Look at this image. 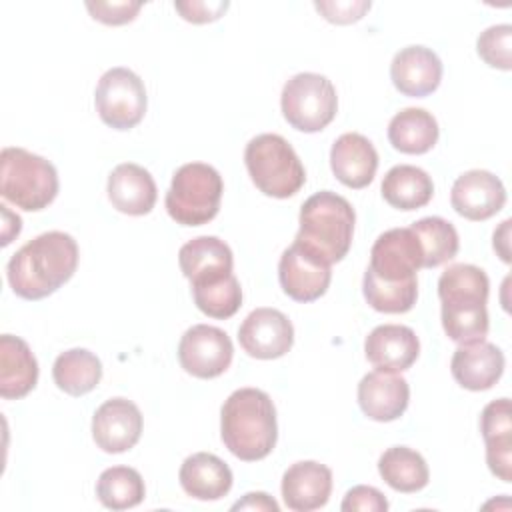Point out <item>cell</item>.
Masks as SVG:
<instances>
[{
  "label": "cell",
  "instance_id": "obj_13",
  "mask_svg": "<svg viewBox=\"0 0 512 512\" xmlns=\"http://www.w3.org/2000/svg\"><path fill=\"white\" fill-rule=\"evenodd\" d=\"M238 342L248 356L274 360L292 348L294 326L288 316L276 308H256L240 324Z\"/></svg>",
  "mask_w": 512,
  "mask_h": 512
},
{
  "label": "cell",
  "instance_id": "obj_8",
  "mask_svg": "<svg viewBox=\"0 0 512 512\" xmlns=\"http://www.w3.org/2000/svg\"><path fill=\"white\" fill-rule=\"evenodd\" d=\"M280 108L286 122L300 132H320L336 116L338 96L334 84L316 72L294 74L282 88Z\"/></svg>",
  "mask_w": 512,
  "mask_h": 512
},
{
  "label": "cell",
  "instance_id": "obj_39",
  "mask_svg": "<svg viewBox=\"0 0 512 512\" xmlns=\"http://www.w3.org/2000/svg\"><path fill=\"white\" fill-rule=\"evenodd\" d=\"M228 2H206V0H192V2H174V8L182 14L184 20L192 24H204V22H214L218 20L226 8Z\"/></svg>",
  "mask_w": 512,
  "mask_h": 512
},
{
  "label": "cell",
  "instance_id": "obj_38",
  "mask_svg": "<svg viewBox=\"0 0 512 512\" xmlns=\"http://www.w3.org/2000/svg\"><path fill=\"white\" fill-rule=\"evenodd\" d=\"M368 0H336V2H314V8L334 24H350L358 22L368 10H370Z\"/></svg>",
  "mask_w": 512,
  "mask_h": 512
},
{
  "label": "cell",
  "instance_id": "obj_1",
  "mask_svg": "<svg viewBox=\"0 0 512 512\" xmlns=\"http://www.w3.org/2000/svg\"><path fill=\"white\" fill-rule=\"evenodd\" d=\"M78 266L76 240L60 230L28 240L6 266L10 288L24 300H40L66 284Z\"/></svg>",
  "mask_w": 512,
  "mask_h": 512
},
{
  "label": "cell",
  "instance_id": "obj_29",
  "mask_svg": "<svg viewBox=\"0 0 512 512\" xmlns=\"http://www.w3.org/2000/svg\"><path fill=\"white\" fill-rule=\"evenodd\" d=\"M52 378L62 392L84 396L98 386L102 378V362L86 348H70L54 360Z\"/></svg>",
  "mask_w": 512,
  "mask_h": 512
},
{
  "label": "cell",
  "instance_id": "obj_32",
  "mask_svg": "<svg viewBox=\"0 0 512 512\" xmlns=\"http://www.w3.org/2000/svg\"><path fill=\"white\" fill-rule=\"evenodd\" d=\"M410 228L420 240L424 268H436L456 256L460 248V238L452 222L440 216H426L414 222Z\"/></svg>",
  "mask_w": 512,
  "mask_h": 512
},
{
  "label": "cell",
  "instance_id": "obj_11",
  "mask_svg": "<svg viewBox=\"0 0 512 512\" xmlns=\"http://www.w3.org/2000/svg\"><path fill=\"white\" fill-rule=\"evenodd\" d=\"M234 346L230 336L208 324H194L188 328L178 344L180 366L202 380L224 374L232 362Z\"/></svg>",
  "mask_w": 512,
  "mask_h": 512
},
{
  "label": "cell",
  "instance_id": "obj_22",
  "mask_svg": "<svg viewBox=\"0 0 512 512\" xmlns=\"http://www.w3.org/2000/svg\"><path fill=\"white\" fill-rule=\"evenodd\" d=\"M106 190L112 206L128 216L148 214L158 198L152 174L134 162L118 164L108 176Z\"/></svg>",
  "mask_w": 512,
  "mask_h": 512
},
{
  "label": "cell",
  "instance_id": "obj_25",
  "mask_svg": "<svg viewBox=\"0 0 512 512\" xmlns=\"http://www.w3.org/2000/svg\"><path fill=\"white\" fill-rule=\"evenodd\" d=\"M38 382V362L26 340L0 336V396L4 400L24 398Z\"/></svg>",
  "mask_w": 512,
  "mask_h": 512
},
{
  "label": "cell",
  "instance_id": "obj_24",
  "mask_svg": "<svg viewBox=\"0 0 512 512\" xmlns=\"http://www.w3.org/2000/svg\"><path fill=\"white\" fill-rule=\"evenodd\" d=\"M480 432L486 442L490 472L502 482H512V420L508 398H498L484 406Z\"/></svg>",
  "mask_w": 512,
  "mask_h": 512
},
{
  "label": "cell",
  "instance_id": "obj_20",
  "mask_svg": "<svg viewBox=\"0 0 512 512\" xmlns=\"http://www.w3.org/2000/svg\"><path fill=\"white\" fill-rule=\"evenodd\" d=\"M282 500L294 512L322 508L332 492V472L316 460L292 464L282 476Z\"/></svg>",
  "mask_w": 512,
  "mask_h": 512
},
{
  "label": "cell",
  "instance_id": "obj_34",
  "mask_svg": "<svg viewBox=\"0 0 512 512\" xmlns=\"http://www.w3.org/2000/svg\"><path fill=\"white\" fill-rule=\"evenodd\" d=\"M362 292L366 302L384 314H404L412 310L418 298V280L408 282H382L370 272H364Z\"/></svg>",
  "mask_w": 512,
  "mask_h": 512
},
{
  "label": "cell",
  "instance_id": "obj_18",
  "mask_svg": "<svg viewBox=\"0 0 512 512\" xmlns=\"http://www.w3.org/2000/svg\"><path fill=\"white\" fill-rule=\"evenodd\" d=\"M410 402V386L400 372L374 370L362 376L358 384V404L362 412L376 422L398 420Z\"/></svg>",
  "mask_w": 512,
  "mask_h": 512
},
{
  "label": "cell",
  "instance_id": "obj_7",
  "mask_svg": "<svg viewBox=\"0 0 512 512\" xmlns=\"http://www.w3.org/2000/svg\"><path fill=\"white\" fill-rule=\"evenodd\" d=\"M224 182L220 172L204 162L182 164L166 192V212L182 226L208 224L220 210Z\"/></svg>",
  "mask_w": 512,
  "mask_h": 512
},
{
  "label": "cell",
  "instance_id": "obj_30",
  "mask_svg": "<svg viewBox=\"0 0 512 512\" xmlns=\"http://www.w3.org/2000/svg\"><path fill=\"white\" fill-rule=\"evenodd\" d=\"M378 472L392 490L404 494L422 490L430 480L426 460L420 452L408 446H392L384 450L378 460Z\"/></svg>",
  "mask_w": 512,
  "mask_h": 512
},
{
  "label": "cell",
  "instance_id": "obj_27",
  "mask_svg": "<svg viewBox=\"0 0 512 512\" xmlns=\"http://www.w3.org/2000/svg\"><path fill=\"white\" fill-rule=\"evenodd\" d=\"M382 198L396 210H418L432 200L434 182L426 170L412 164L392 166L382 180Z\"/></svg>",
  "mask_w": 512,
  "mask_h": 512
},
{
  "label": "cell",
  "instance_id": "obj_41",
  "mask_svg": "<svg viewBox=\"0 0 512 512\" xmlns=\"http://www.w3.org/2000/svg\"><path fill=\"white\" fill-rule=\"evenodd\" d=\"M508 230H510V220H504L502 226L494 232V250L504 262H510V252H508Z\"/></svg>",
  "mask_w": 512,
  "mask_h": 512
},
{
  "label": "cell",
  "instance_id": "obj_21",
  "mask_svg": "<svg viewBox=\"0 0 512 512\" xmlns=\"http://www.w3.org/2000/svg\"><path fill=\"white\" fill-rule=\"evenodd\" d=\"M330 168L344 186L360 190L374 180L378 152L366 136L346 132L338 136L330 148Z\"/></svg>",
  "mask_w": 512,
  "mask_h": 512
},
{
  "label": "cell",
  "instance_id": "obj_19",
  "mask_svg": "<svg viewBox=\"0 0 512 512\" xmlns=\"http://www.w3.org/2000/svg\"><path fill=\"white\" fill-rule=\"evenodd\" d=\"M364 352L376 370L404 372L416 362L420 342L410 326L380 324L366 336Z\"/></svg>",
  "mask_w": 512,
  "mask_h": 512
},
{
  "label": "cell",
  "instance_id": "obj_2",
  "mask_svg": "<svg viewBox=\"0 0 512 512\" xmlns=\"http://www.w3.org/2000/svg\"><path fill=\"white\" fill-rule=\"evenodd\" d=\"M220 436L224 446L244 462L266 458L278 438L272 398L258 388L234 390L220 410Z\"/></svg>",
  "mask_w": 512,
  "mask_h": 512
},
{
  "label": "cell",
  "instance_id": "obj_15",
  "mask_svg": "<svg viewBox=\"0 0 512 512\" xmlns=\"http://www.w3.org/2000/svg\"><path fill=\"white\" fill-rule=\"evenodd\" d=\"M450 204L462 218L480 222L492 218L506 204V188L488 170H468L460 174L450 192Z\"/></svg>",
  "mask_w": 512,
  "mask_h": 512
},
{
  "label": "cell",
  "instance_id": "obj_3",
  "mask_svg": "<svg viewBox=\"0 0 512 512\" xmlns=\"http://www.w3.org/2000/svg\"><path fill=\"white\" fill-rule=\"evenodd\" d=\"M488 290L486 272L474 264H452L438 278L442 302V328L458 344L482 340L488 334Z\"/></svg>",
  "mask_w": 512,
  "mask_h": 512
},
{
  "label": "cell",
  "instance_id": "obj_10",
  "mask_svg": "<svg viewBox=\"0 0 512 512\" xmlns=\"http://www.w3.org/2000/svg\"><path fill=\"white\" fill-rule=\"evenodd\" d=\"M424 268V254L418 236L408 228H392L382 232L370 250L366 272L382 282H408Z\"/></svg>",
  "mask_w": 512,
  "mask_h": 512
},
{
  "label": "cell",
  "instance_id": "obj_33",
  "mask_svg": "<svg viewBox=\"0 0 512 512\" xmlns=\"http://www.w3.org/2000/svg\"><path fill=\"white\" fill-rule=\"evenodd\" d=\"M192 298L196 308L216 320H226L242 306V288L234 274H228L216 282L192 286Z\"/></svg>",
  "mask_w": 512,
  "mask_h": 512
},
{
  "label": "cell",
  "instance_id": "obj_5",
  "mask_svg": "<svg viewBox=\"0 0 512 512\" xmlns=\"http://www.w3.org/2000/svg\"><path fill=\"white\" fill-rule=\"evenodd\" d=\"M0 194L26 212L44 210L58 194L54 164L18 146L0 152Z\"/></svg>",
  "mask_w": 512,
  "mask_h": 512
},
{
  "label": "cell",
  "instance_id": "obj_40",
  "mask_svg": "<svg viewBox=\"0 0 512 512\" xmlns=\"http://www.w3.org/2000/svg\"><path fill=\"white\" fill-rule=\"evenodd\" d=\"M232 510H270L278 512V504L266 492H248L242 500L232 504Z\"/></svg>",
  "mask_w": 512,
  "mask_h": 512
},
{
  "label": "cell",
  "instance_id": "obj_37",
  "mask_svg": "<svg viewBox=\"0 0 512 512\" xmlns=\"http://www.w3.org/2000/svg\"><path fill=\"white\" fill-rule=\"evenodd\" d=\"M340 508L344 512H386L388 510V500L384 494L374 488V486H354L346 492Z\"/></svg>",
  "mask_w": 512,
  "mask_h": 512
},
{
  "label": "cell",
  "instance_id": "obj_35",
  "mask_svg": "<svg viewBox=\"0 0 512 512\" xmlns=\"http://www.w3.org/2000/svg\"><path fill=\"white\" fill-rule=\"evenodd\" d=\"M510 46H512V26L510 24L490 26L476 40L478 56L488 66L498 68V70H510L512 68Z\"/></svg>",
  "mask_w": 512,
  "mask_h": 512
},
{
  "label": "cell",
  "instance_id": "obj_31",
  "mask_svg": "<svg viewBox=\"0 0 512 512\" xmlns=\"http://www.w3.org/2000/svg\"><path fill=\"white\" fill-rule=\"evenodd\" d=\"M146 488L138 470L130 466L106 468L96 482V496L110 510L134 508L144 500Z\"/></svg>",
  "mask_w": 512,
  "mask_h": 512
},
{
  "label": "cell",
  "instance_id": "obj_28",
  "mask_svg": "<svg viewBox=\"0 0 512 512\" xmlns=\"http://www.w3.org/2000/svg\"><path fill=\"white\" fill-rule=\"evenodd\" d=\"M438 122L424 108H404L388 124L390 144L404 154H426L438 142Z\"/></svg>",
  "mask_w": 512,
  "mask_h": 512
},
{
  "label": "cell",
  "instance_id": "obj_12",
  "mask_svg": "<svg viewBox=\"0 0 512 512\" xmlns=\"http://www.w3.org/2000/svg\"><path fill=\"white\" fill-rule=\"evenodd\" d=\"M278 280L292 300L296 302H314L330 286L332 270L330 264L292 242L280 256L278 262Z\"/></svg>",
  "mask_w": 512,
  "mask_h": 512
},
{
  "label": "cell",
  "instance_id": "obj_6",
  "mask_svg": "<svg viewBox=\"0 0 512 512\" xmlns=\"http://www.w3.org/2000/svg\"><path fill=\"white\" fill-rule=\"evenodd\" d=\"M254 186L272 198H290L306 182V170L292 144L280 134H258L244 150Z\"/></svg>",
  "mask_w": 512,
  "mask_h": 512
},
{
  "label": "cell",
  "instance_id": "obj_17",
  "mask_svg": "<svg viewBox=\"0 0 512 512\" xmlns=\"http://www.w3.org/2000/svg\"><path fill=\"white\" fill-rule=\"evenodd\" d=\"M502 350L488 340H474L460 344L450 360V372L454 380L472 392L492 388L504 372Z\"/></svg>",
  "mask_w": 512,
  "mask_h": 512
},
{
  "label": "cell",
  "instance_id": "obj_14",
  "mask_svg": "<svg viewBox=\"0 0 512 512\" xmlns=\"http://www.w3.org/2000/svg\"><path fill=\"white\" fill-rule=\"evenodd\" d=\"M142 434V414L128 398H110L92 416V438L108 454H120L136 446Z\"/></svg>",
  "mask_w": 512,
  "mask_h": 512
},
{
  "label": "cell",
  "instance_id": "obj_4",
  "mask_svg": "<svg viewBox=\"0 0 512 512\" xmlns=\"http://www.w3.org/2000/svg\"><path fill=\"white\" fill-rule=\"evenodd\" d=\"M298 222L300 228L294 242L330 266L348 254L352 246L356 214L344 196L332 190H320L312 194L302 204Z\"/></svg>",
  "mask_w": 512,
  "mask_h": 512
},
{
  "label": "cell",
  "instance_id": "obj_36",
  "mask_svg": "<svg viewBox=\"0 0 512 512\" xmlns=\"http://www.w3.org/2000/svg\"><path fill=\"white\" fill-rule=\"evenodd\" d=\"M88 12L94 20L108 24V26H120L126 22H132L136 14L142 8V2L138 0H120V2H86Z\"/></svg>",
  "mask_w": 512,
  "mask_h": 512
},
{
  "label": "cell",
  "instance_id": "obj_26",
  "mask_svg": "<svg viewBox=\"0 0 512 512\" xmlns=\"http://www.w3.org/2000/svg\"><path fill=\"white\" fill-rule=\"evenodd\" d=\"M178 480L196 500H220L232 488V470L216 454L196 452L182 462Z\"/></svg>",
  "mask_w": 512,
  "mask_h": 512
},
{
  "label": "cell",
  "instance_id": "obj_23",
  "mask_svg": "<svg viewBox=\"0 0 512 512\" xmlns=\"http://www.w3.org/2000/svg\"><path fill=\"white\" fill-rule=\"evenodd\" d=\"M178 264L190 284L196 286L232 274L234 258L230 246L218 236H198L180 248Z\"/></svg>",
  "mask_w": 512,
  "mask_h": 512
},
{
  "label": "cell",
  "instance_id": "obj_9",
  "mask_svg": "<svg viewBox=\"0 0 512 512\" xmlns=\"http://www.w3.org/2000/svg\"><path fill=\"white\" fill-rule=\"evenodd\" d=\"M94 104L100 120L114 130H130L146 114V88L142 78L130 68L106 70L96 86Z\"/></svg>",
  "mask_w": 512,
  "mask_h": 512
},
{
  "label": "cell",
  "instance_id": "obj_16",
  "mask_svg": "<svg viewBox=\"0 0 512 512\" xmlns=\"http://www.w3.org/2000/svg\"><path fill=\"white\" fill-rule=\"evenodd\" d=\"M390 78L400 94L424 98L440 86L442 62L438 54L426 46H406L394 54Z\"/></svg>",
  "mask_w": 512,
  "mask_h": 512
}]
</instances>
